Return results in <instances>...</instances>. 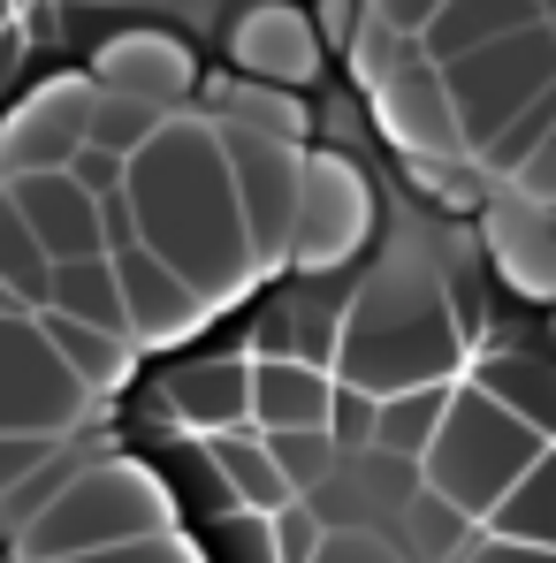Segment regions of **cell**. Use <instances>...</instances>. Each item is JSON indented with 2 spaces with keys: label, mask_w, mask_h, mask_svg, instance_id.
I'll return each mask as SVG.
<instances>
[{
  "label": "cell",
  "mask_w": 556,
  "mask_h": 563,
  "mask_svg": "<svg viewBox=\"0 0 556 563\" xmlns=\"http://www.w3.org/2000/svg\"><path fill=\"white\" fill-rule=\"evenodd\" d=\"M122 198L138 213L145 252H161L214 312L237 305L268 275V260H260V244L244 229L237 176H229V137H221V122L206 107H176L161 122V137L130 161Z\"/></svg>",
  "instance_id": "cell-1"
},
{
  "label": "cell",
  "mask_w": 556,
  "mask_h": 563,
  "mask_svg": "<svg viewBox=\"0 0 556 563\" xmlns=\"http://www.w3.org/2000/svg\"><path fill=\"white\" fill-rule=\"evenodd\" d=\"M458 374H472V328L450 305V282L435 267V252L419 236L381 244L373 267L351 282L336 380L389 404L404 388H450Z\"/></svg>",
  "instance_id": "cell-2"
},
{
  "label": "cell",
  "mask_w": 556,
  "mask_h": 563,
  "mask_svg": "<svg viewBox=\"0 0 556 563\" xmlns=\"http://www.w3.org/2000/svg\"><path fill=\"white\" fill-rule=\"evenodd\" d=\"M161 533H176L168 479L145 472L138 457H85L39 518L15 526V556L23 563H77V556L130 549V541H161Z\"/></svg>",
  "instance_id": "cell-3"
},
{
  "label": "cell",
  "mask_w": 556,
  "mask_h": 563,
  "mask_svg": "<svg viewBox=\"0 0 556 563\" xmlns=\"http://www.w3.org/2000/svg\"><path fill=\"white\" fill-rule=\"evenodd\" d=\"M542 450H549V434H534V427H526L519 411H503L488 388L458 380L450 419H443L435 450L419 457V472H427V487H435L443 503H458L472 526H488V518L503 510V495L542 465Z\"/></svg>",
  "instance_id": "cell-4"
},
{
  "label": "cell",
  "mask_w": 556,
  "mask_h": 563,
  "mask_svg": "<svg viewBox=\"0 0 556 563\" xmlns=\"http://www.w3.org/2000/svg\"><path fill=\"white\" fill-rule=\"evenodd\" d=\"M99 396L62 366V351L46 343L39 312L0 320V434H46V442H77L92 427Z\"/></svg>",
  "instance_id": "cell-5"
},
{
  "label": "cell",
  "mask_w": 556,
  "mask_h": 563,
  "mask_svg": "<svg viewBox=\"0 0 556 563\" xmlns=\"http://www.w3.org/2000/svg\"><path fill=\"white\" fill-rule=\"evenodd\" d=\"M443 85L458 99V130H465V153L480 161L534 99L556 85V38L549 23H534V31H519V38H495V46H480V54H465L443 69Z\"/></svg>",
  "instance_id": "cell-6"
},
{
  "label": "cell",
  "mask_w": 556,
  "mask_h": 563,
  "mask_svg": "<svg viewBox=\"0 0 556 563\" xmlns=\"http://www.w3.org/2000/svg\"><path fill=\"white\" fill-rule=\"evenodd\" d=\"M373 244V184L359 176L351 153H305V206L290 236V275L320 282L359 267Z\"/></svg>",
  "instance_id": "cell-7"
},
{
  "label": "cell",
  "mask_w": 556,
  "mask_h": 563,
  "mask_svg": "<svg viewBox=\"0 0 556 563\" xmlns=\"http://www.w3.org/2000/svg\"><path fill=\"white\" fill-rule=\"evenodd\" d=\"M92 107H99L92 77H46V85H31L0 114V184L77 168V153L92 145Z\"/></svg>",
  "instance_id": "cell-8"
},
{
  "label": "cell",
  "mask_w": 556,
  "mask_h": 563,
  "mask_svg": "<svg viewBox=\"0 0 556 563\" xmlns=\"http://www.w3.org/2000/svg\"><path fill=\"white\" fill-rule=\"evenodd\" d=\"M229 176H237V198H244V229L260 244L268 267H290V236H297V206H305V153L297 137H260V130H229Z\"/></svg>",
  "instance_id": "cell-9"
},
{
  "label": "cell",
  "mask_w": 556,
  "mask_h": 563,
  "mask_svg": "<svg viewBox=\"0 0 556 563\" xmlns=\"http://www.w3.org/2000/svg\"><path fill=\"white\" fill-rule=\"evenodd\" d=\"M320 31H313V8L297 0H252L237 23H229V62L237 77H260V85H282V92H305L320 77Z\"/></svg>",
  "instance_id": "cell-10"
},
{
  "label": "cell",
  "mask_w": 556,
  "mask_h": 563,
  "mask_svg": "<svg viewBox=\"0 0 556 563\" xmlns=\"http://www.w3.org/2000/svg\"><path fill=\"white\" fill-rule=\"evenodd\" d=\"M92 85L99 92H122V99H145V107H161V114H176V107L198 92V62H190V46L176 38V31L138 23V31L99 38Z\"/></svg>",
  "instance_id": "cell-11"
},
{
  "label": "cell",
  "mask_w": 556,
  "mask_h": 563,
  "mask_svg": "<svg viewBox=\"0 0 556 563\" xmlns=\"http://www.w3.org/2000/svg\"><path fill=\"white\" fill-rule=\"evenodd\" d=\"M115 275H122L130 343H138V351H168V343H184V335H198V328L214 320V305H206V297H198L161 252H145V244L115 252Z\"/></svg>",
  "instance_id": "cell-12"
},
{
  "label": "cell",
  "mask_w": 556,
  "mask_h": 563,
  "mask_svg": "<svg viewBox=\"0 0 556 563\" xmlns=\"http://www.w3.org/2000/svg\"><path fill=\"white\" fill-rule=\"evenodd\" d=\"M161 411L184 419L198 442H206V434H237V427H252V358L214 351V358H184V366H168V374H161Z\"/></svg>",
  "instance_id": "cell-13"
},
{
  "label": "cell",
  "mask_w": 556,
  "mask_h": 563,
  "mask_svg": "<svg viewBox=\"0 0 556 563\" xmlns=\"http://www.w3.org/2000/svg\"><path fill=\"white\" fill-rule=\"evenodd\" d=\"M8 190H15L23 221L39 229V244H46L54 267H69V260H107V198H92L69 168H62V176H23V184H8Z\"/></svg>",
  "instance_id": "cell-14"
},
{
  "label": "cell",
  "mask_w": 556,
  "mask_h": 563,
  "mask_svg": "<svg viewBox=\"0 0 556 563\" xmlns=\"http://www.w3.org/2000/svg\"><path fill=\"white\" fill-rule=\"evenodd\" d=\"M488 260H495V275L511 282L519 297L556 305V213L534 206V198H519V190H503L488 206Z\"/></svg>",
  "instance_id": "cell-15"
},
{
  "label": "cell",
  "mask_w": 556,
  "mask_h": 563,
  "mask_svg": "<svg viewBox=\"0 0 556 563\" xmlns=\"http://www.w3.org/2000/svg\"><path fill=\"white\" fill-rule=\"evenodd\" d=\"M336 419V374L313 358H252V427L290 434V427H328Z\"/></svg>",
  "instance_id": "cell-16"
},
{
  "label": "cell",
  "mask_w": 556,
  "mask_h": 563,
  "mask_svg": "<svg viewBox=\"0 0 556 563\" xmlns=\"http://www.w3.org/2000/svg\"><path fill=\"white\" fill-rule=\"evenodd\" d=\"M534 23H549L542 0H450V8L419 31V54H427L435 69H450V62L495 46V38H519V31H534Z\"/></svg>",
  "instance_id": "cell-17"
},
{
  "label": "cell",
  "mask_w": 556,
  "mask_h": 563,
  "mask_svg": "<svg viewBox=\"0 0 556 563\" xmlns=\"http://www.w3.org/2000/svg\"><path fill=\"white\" fill-rule=\"evenodd\" d=\"M465 380L488 388L503 411H519L534 434L556 442V358H542V351H480Z\"/></svg>",
  "instance_id": "cell-18"
},
{
  "label": "cell",
  "mask_w": 556,
  "mask_h": 563,
  "mask_svg": "<svg viewBox=\"0 0 556 563\" xmlns=\"http://www.w3.org/2000/svg\"><path fill=\"white\" fill-rule=\"evenodd\" d=\"M206 457L221 465L229 495H237V510H252V518H282V510L297 503L260 427H237V434H206Z\"/></svg>",
  "instance_id": "cell-19"
},
{
  "label": "cell",
  "mask_w": 556,
  "mask_h": 563,
  "mask_svg": "<svg viewBox=\"0 0 556 563\" xmlns=\"http://www.w3.org/2000/svg\"><path fill=\"white\" fill-rule=\"evenodd\" d=\"M39 328H46V343L62 351V366L85 380L92 396H115L130 366H138V343L130 335H107V328H85V320H69V312H39Z\"/></svg>",
  "instance_id": "cell-20"
},
{
  "label": "cell",
  "mask_w": 556,
  "mask_h": 563,
  "mask_svg": "<svg viewBox=\"0 0 556 563\" xmlns=\"http://www.w3.org/2000/svg\"><path fill=\"white\" fill-rule=\"evenodd\" d=\"M46 312H69V320H85V328L130 335V305H122V275H115V260H69V267H54V297H46Z\"/></svg>",
  "instance_id": "cell-21"
},
{
  "label": "cell",
  "mask_w": 556,
  "mask_h": 563,
  "mask_svg": "<svg viewBox=\"0 0 556 563\" xmlns=\"http://www.w3.org/2000/svg\"><path fill=\"white\" fill-rule=\"evenodd\" d=\"M206 114L229 122V130H260V137H297V145H305V107H297V92L260 85V77L214 85V92H206Z\"/></svg>",
  "instance_id": "cell-22"
},
{
  "label": "cell",
  "mask_w": 556,
  "mask_h": 563,
  "mask_svg": "<svg viewBox=\"0 0 556 563\" xmlns=\"http://www.w3.org/2000/svg\"><path fill=\"white\" fill-rule=\"evenodd\" d=\"M450 396H458V380L450 388H404V396H389L381 404V419H373V450H389V457H427L435 450V434H443V419H450Z\"/></svg>",
  "instance_id": "cell-23"
},
{
  "label": "cell",
  "mask_w": 556,
  "mask_h": 563,
  "mask_svg": "<svg viewBox=\"0 0 556 563\" xmlns=\"http://www.w3.org/2000/svg\"><path fill=\"white\" fill-rule=\"evenodd\" d=\"M0 282H8L31 312H46V297H54V260H46L39 229L23 221V206H15L8 184H0Z\"/></svg>",
  "instance_id": "cell-24"
},
{
  "label": "cell",
  "mask_w": 556,
  "mask_h": 563,
  "mask_svg": "<svg viewBox=\"0 0 556 563\" xmlns=\"http://www.w3.org/2000/svg\"><path fill=\"white\" fill-rule=\"evenodd\" d=\"M488 533L526 541V549H556V442L542 450V465L503 495V510L488 518Z\"/></svg>",
  "instance_id": "cell-25"
},
{
  "label": "cell",
  "mask_w": 556,
  "mask_h": 563,
  "mask_svg": "<svg viewBox=\"0 0 556 563\" xmlns=\"http://www.w3.org/2000/svg\"><path fill=\"white\" fill-rule=\"evenodd\" d=\"M480 533H488V526H472L458 503H443L435 487L404 510V556H412V563H458Z\"/></svg>",
  "instance_id": "cell-26"
},
{
  "label": "cell",
  "mask_w": 556,
  "mask_h": 563,
  "mask_svg": "<svg viewBox=\"0 0 556 563\" xmlns=\"http://www.w3.org/2000/svg\"><path fill=\"white\" fill-rule=\"evenodd\" d=\"M268 450H275V465H282V479H290L297 503H313V495L344 472V442H336V427H290V434H268Z\"/></svg>",
  "instance_id": "cell-27"
},
{
  "label": "cell",
  "mask_w": 556,
  "mask_h": 563,
  "mask_svg": "<svg viewBox=\"0 0 556 563\" xmlns=\"http://www.w3.org/2000/svg\"><path fill=\"white\" fill-rule=\"evenodd\" d=\"M161 107H145V99H122V92H99L92 107V145L99 153H115V161H138L153 137H161Z\"/></svg>",
  "instance_id": "cell-28"
},
{
  "label": "cell",
  "mask_w": 556,
  "mask_h": 563,
  "mask_svg": "<svg viewBox=\"0 0 556 563\" xmlns=\"http://www.w3.org/2000/svg\"><path fill=\"white\" fill-rule=\"evenodd\" d=\"M62 457H77V442H46V434H0V503H15L39 472H54Z\"/></svg>",
  "instance_id": "cell-29"
},
{
  "label": "cell",
  "mask_w": 556,
  "mask_h": 563,
  "mask_svg": "<svg viewBox=\"0 0 556 563\" xmlns=\"http://www.w3.org/2000/svg\"><path fill=\"white\" fill-rule=\"evenodd\" d=\"M214 549H221V563H282V549H275V518H252V510L221 518Z\"/></svg>",
  "instance_id": "cell-30"
},
{
  "label": "cell",
  "mask_w": 556,
  "mask_h": 563,
  "mask_svg": "<svg viewBox=\"0 0 556 563\" xmlns=\"http://www.w3.org/2000/svg\"><path fill=\"white\" fill-rule=\"evenodd\" d=\"M313 31L328 54H351L359 31H367V0H313Z\"/></svg>",
  "instance_id": "cell-31"
},
{
  "label": "cell",
  "mask_w": 556,
  "mask_h": 563,
  "mask_svg": "<svg viewBox=\"0 0 556 563\" xmlns=\"http://www.w3.org/2000/svg\"><path fill=\"white\" fill-rule=\"evenodd\" d=\"M313 563H412L396 541H381V533H328V549Z\"/></svg>",
  "instance_id": "cell-32"
},
{
  "label": "cell",
  "mask_w": 556,
  "mask_h": 563,
  "mask_svg": "<svg viewBox=\"0 0 556 563\" xmlns=\"http://www.w3.org/2000/svg\"><path fill=\"white\" fill-rule=\"evenodd\" d=\"M77 563H206L184 533H161V541H130V549H107V556H77Z\"/></svg>",
  "instance_id": "cell-33"
},
{
  "label": "cell",
  "mask_w": 556,
  "mask_h": 563,
  "mask_svg": "<svg viewBox=\"0 0 556 563\" xmlns=\"http://www.w3.org/2000/svg\"><path fill=\"white\" fill-rule=\"evenodd\" d=\"M443 8H450V0H367V15H381V23H389V31H404V38H419Z\"/></svg>",
  "instance_id": "cell-34"
},
{
  "label": "cell",
  "mask_w": 556,
  "mask_h": 563,
  "mask_svg": "<svg viewBox=\"0 0 556 563\" xmlns=\"http://www.w3.org/2000/svg\"><path fill=\"white\" fill-rule=\"evenodd\" d=\"M458 563H556V549H526V541H503V533H480Z\"/></svg>",
  "instance_id": "cell-35"
},
{
  "label": "cell",
  "mask_w": 556,
  "mask_h": 563,
  "mask_svg": "<svg viewBox=\"0 0 556 563\" xmlns=\"http://www.w3.org/2000/svg\"><path fill=\"white\" fill-rule=\"evenodd\" d=\"M511 190H519V198H534V206H549V213H556V137L542 145V153H534V161H526V176H519Z\"/></svg>",
  "instance_id": "cell-36"
},
{
  "label": "cell",
  "mask_w": 556,
  "mask_h": 563,
  "mask_svg": "<svg viewBox=\"0 0 556 563\" xmlns=\"http://www.w3.org/2000/svg\"><path fill=\"white\" fill-rule=\"evenodd\" d=\"M15 312H31V305H23V297H15V289L0 282V320H15Z\"/></svg>",
  "instance_id": "cell-37"
},
{
  "label": "cell",
  "mask_w": 556,
  "mask_h": 563,
  "mask_svg": "<svg viewBox=\"0 0 556 563\" xmlns=\"http://www.w3.org/2000/svg\"><path fill=\"white\" fill-rule=\"evenodd\" d=\"M8 533H15V518H8V503H0V541H8Z\"/></svg>",
  "instance_id": "cell-38"
},
{
  "label": "cell",
  "mask_w": 556,
  "mask_h": 563,
  "mask_svg": "<svg viewBox=\"0 0 556 563\" xmlns=\"http://www.w3.org/2000/svg\"><path fill=\"white\" fill-rule=\"evenodd\" d=\"M549 38H556V15H549Z\"/></svg>",
  "instance_id": "cell-39"
},
{
  "label": "cell",
  "mask_w": 556,
  "mask_h": 563,
  "mask_svg": "<svg viewBox=\"0 0 556 563\" xmlns=\"http://www.w3.org/2000/svg\"><path fill=\"white\" fill-rule=\"evenodd\" d=\"M549 312H556V305H549Z\"/></svg>",
  "instance_id": "cell-40"
}]
</instances>
